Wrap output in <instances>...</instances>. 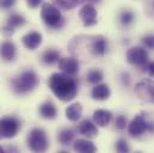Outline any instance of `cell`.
Listing matches in <instances>:
<instances>
[{
	"instance_id": "1",
	"label": "cell",
	"mask_w": 154,
	"mask_h": 153,
	"mask_svg": "<svg viewBox=\"0 0 154 153\" xmlns=\"http://www.w3.org/2000/svg\"><path fill=\"white\" fill-rule=\"evenodd\" d=\"M48 85L51 92L62 102H68L78 95V83L71 76L65 73H53L48 79Z\"/></svg>"
},
{
	"instance_id": "2",
	"label": "cell",
	"mask_w": 154,
	"mask_h": 153,
	"mask_svg": "<svg viewBox=\"0 0 154 153\" xmlns=\"http://www.w3.org/2000/svg\"><path fill=\"white\" fill-rule=\"evenodd\" d=\"M37 84H38V76L32 70L24 71L11 80L12 90L18 95H24L32 91L37 86Z\"/></svg>"
},
{
	"instance_id": "3",
	"label": "cell",
	"mask_w": 154,
	"mask_h": 153,
	"mask_svg": "<svg viewBox=\"0 0 154 153\" xmlns=\"http://www.w3.org/2000/svg\"><path fill=\"white\" fill-rule=\"evenodd\" d=\"M41 17L48 27L54 28V29L62 28V25L65 23V19H63L60 10L54 4H49V2L42 4Z\"/></svg>"
},
{
	"instance_id": "4",
	"label": "cell",
	"mask_w": 154,
	"mask_h": 153,
	"mask_svg": "<svg viewBox=\"0 0 154 153\" xmlns=\"http://www.w3.org/2000/svg\"><path fill=\"white\" fill-rule=\"evenodd\" d=\"M28 147L32 153H45L49 147V140L42 128H34L28 134Z\"/></svg>"
},
{
	"instance_id": "5",
	"label": "cell",
	"mask_w": 154,
	"mask_h": 153,
	"mask_svg": "<svg viewBox=\"0 0 154 153\" xmlns=\"http://www.w3.org/2000/svg\"><path fill=\"white\" fill-rule=\"evenodd\" d=\"M146 132L153 133L154 123L148 122L145 114L136 115V116L131 120V122L128 124V133H129V135H131V136L137 138V136L142 135V134L146 133Z\"/></svg>"
},
{
	"instance_id": "6",
	"label": "cell",
	"mask_w": 154,
	"mask_h": 153,
	"mask_svg": "<svg viewBox=\"0 0 154 153\" xmlns=\"http://www.w3.org/2000/svg\"><path fill=\"white\" fill-rule=\"evenodd\" d=\"M20 129V121L14 116L0 118V139H12Z\"/></svg>"
},
{
	"instance_id": "7",
	"label": "cell",
	"mask_w": 154,
	"mask_h": 153,
	"mask_svg": "<svg viewBox=\"0 0 154 153\" xmlns=\"http://www.w3.org/2000/svg\"><path fill=\"white\" fill-rule=\"evenodd\" d=\"M135 92L137 97L145 102L154 103V81L151 79L141 80L135 86Z\"/></svg>"
},
{
	"instance_id": "8",
	"label": "cell",
	"mask_w": 154,
	"mask_h": 153,
	"mask_svg": "<svg viewBox=\"0 0 154 153\" xmlns=\"http://www.w3.org/2000/svg\"><path fill=\"white\" fill-rule=\"evenodd\" d=\"M127 60L131 65L145 66L148 62V54L143 47H131L127 52Z\"/></svg>"
},
{
	"instance_id": "9",
	"label": "cell",
	"mask_w": 154,
	"mask_h": 153,
	"mask_svg": "<svg viewBox=\"0 0 154 153\" xmlns=\"http://www.w3.org/2000/svg\"><path fill=\"white\" fill-rule=\"evenodd\" d=\"M79 17L85 27L97 24V10L92 4H85L79 11Z\"/></svg>"
},
{
	"instance_id": "10",
	"label": "cell",
	"mask_w": 154,
	"mask_h": 153,
	"mask_svg": "<svg viewBox=\"0 0 154 153\" xmlns=\"http://www.w3.org/2000/svg\"><path fill=\"white\" fill-rule=\"evenodd\" d=\"M25 24V18L19 13H12L8 18L6 24L2 27V34L5 36H11L14 33V29L18 27H23Z\"/></svg>"
},
{
	"instance_id": "11",
	"label": "cell",
	"mask_w": 154,
	"mask_h": 153,
	"mask_svg": "<svg viewBox=\"0 0 154 153\" xmlns=\"http://www.w3.org/2000/svg\"><path fill=\"white\" fill-rule=\"evenodd\" d=\"M79 61L75 58H61L59 60V68L67 76H75L79 72Z\"/></svg>"
},
{
	"instance_id": "12",
	"label": "cell",
	"mask_w": 154,
	"mask_h": 153,
	"mask_svg": "<svg viewBox=\"0 0 154 153\" xmlns=\"http://www.w3.org/2000/svg\"><path fill=\"white\" fill-rule=\"evenodd\" d=\"M90 50L94 56H103L108 50V41L104 36H94L90 42Z\"/></svg>"
},
{
	"instance_id": "13",
	"label": "cell",
	"mask_w": 154,
	"mask_h": 153,
	"mask_svg": "<svg viewBox=\"0 0 154 153\" xmlns=\"http://www.w3.org/2000/svg\"><path fill=\"white\" fill-rule=\"evenodd\" d=\"M17 54V48L14 43L10 39L2 41L0 43V56L5 61H13Z\"/></svg>"
},
{
	"instance_id": "14",
	"label": "cell",
	"mask_w": 154,
	"mask_h": 153,
	"mask_svg": "<svg viewBox=\"0 0 154 153\" xmlns=\"http://www.w3.org/2000/svg\"><path fill=\"white\" fill-rule=\"evenodd\" d=\"M22 42L25 48H28L30 50H35L42 43V35L38 31H30L22 37Z\"/></svg>"
},
{
	"instance_id": "15",
	"label": "cell",
	"mask_w": 154,
	"mask_h": 153,
	"mask_svg": "<svg viewBox=\"0 0 154 153\" xmlns=\"http://www.w3.org/2000/svg\"><path fill=\"white\" fill-rule=\"evenodd\" d=\"M92 118H93L94 124L99 127H106L112 120V113L109 110H104V109H97L93 111Z\"/></svg>"
},
{
	"instance_id": "16",
	"label": "cell",
	"mask_w": 154,
	"mask_h": 153,
	"mask_svg": "<svg viewBox=\"0 0 154 153\" xmlns=\"http://www.w3.org/2000/svg\"><path fill=\"white\" fill-rule=\"evenodd\" d=\"M78 130L81 135H85L87 138H94L98 134V129H97L96 124L88 118H86V120H84L79 123Z\"/></svg>"
},
{
	"instance_id": "17",
	"label": "cell",
	"mask_w": 154,
	"mask_h": 153,
	"mask_svg": "<svg viewBox=\"0 0 154 153\" xmlns=\"http://www.w3.org/2000/svg\"><path fill=\"white\" fill-rule=\"evenodd\" d=\"M74 151L78 153H96L97 152V147L96 145L88 140V139H78L74 141L73 145Z\"/></svg>"
},
{
	"instance_id": "18",
	"label": "cell",
	"mask_w": 154,
	"mask_h": 153,
	"mask_svg": "<svg viewBox=\"0 0 154 153\" xmlns=\"http://www.w3.org/2000/svg\"><path fill=\"white\" fill-rule=\"evenodd\" d=\"M110 95H111V91L106 84H98L91 91V96L96 101H105L110 97Z\"/></svg>"
},
{
	"instance_id": "19",
	"label": "cell",
	"mask_w": 154,
	"mask_h": 153,
	"mask_svg": "<svg viewBox=\"0 0 154 153\" xmlns=\"http://www.w3.org/2000/svg\"><path fill=\"white\" fill-rule=\"evenodd\" d=\"M39 114L43 118L54 120L57 115V110H56V107L53 102L47 101V102H44L39 105Z\"/></svg>"
},
{
	"instance_id": "20",
	"label": "cell",
	"mask_w": 154,
	"mask_h": 153,
	"mask_svg": "<svg viewBox=\"0 0 154 153\" xmlns=\"http://www.w3.org/2000/svg\"><path fill=\"white\" fill-rule=\"evenodd\" d=\"M81 114H82V105L80 103H73L68 105L66 109V117L72 122L78 121L81 117Z\"/></svg>"
},
{
	"instance_id": "21",
	"label": "cell",
	"mask_w": 154,
	"mask_h": 153,
	"mask_svg": "<svg viewBox=\"0 0 154 153\" xmlns=\"http://www.w3.org/2000/svg\"><path fill=\"white\" fill-rule=\"evenodd\" d=\"M61 58H60V52L55 50V49H47L42 56H41V60L42 62L47 64V65H53L55 64L56 61H59Z\"/></svg>"
},
{
	"instance_id": "22",
	"label": "cell",
	"mask_w": 154,
	"mask_h": 153,
	"mask_svg": "<svg viewBox=\"0 0 154 153\" xmlns=\"http://www.w3.org/2000/svg\"><path fill=\"white\" fill-rule=\"evenodd\" d=\"M74 139V133L72 129H62L60 133H59V136H57V140L61 145L63 146H67L69 145Z\"/></svg>"
},
{
	"instance_id": "23",
	"label": "cell",
	"mask_w": 154,
	"mask_h": 153,
	"mask_svg": "<svg viewBox=\"0 0 154 153\" xmlns=\"http://www.w3.org/2000/svg\"><path fill=\"white\" fill-rule=\"evenodd\" d=\"M104 78V74L100 70H97V68H93V70H90L86 74V79L90 84H94V85H98Z\"/></svg>"
},
{
	"instance_id": "24",
	"label": "cell",
	"mask_w": 154,
	"mask_h": 153,
	"mask_svg": "<svg viewBox=\"0 0 154 153\" xmlns=\"http://www.w3.org/2000/svg\"><path fill=\"white\" fill-rule=\"evenodd\" d=\"M115 150L117 153H129L130 152V146H129L128 141H125L124 139H119L116 142Z\"/></svg>"
},
{
	"instance_id": "25",
	"label": "cell",
	"mask_w": 154,
	"mask_h": 153,
	"mask_svg": "<svg viewBox=\"0 0 154 153\" xmlns=\"http://www.w3.org/2000/svg\"><path fill=\"white\" fill-rule=\"evenodd\" d=\"M119 20L122 25H129L134 20V13L131 11H123L119 14Z\"/></svg>"
},
{
	"instance_id": "26",
	"label": "cell",
	"mask_w": 154,
	"mask_h": 153,
	"mask_svg": "<svg viewBox=\"0 0 154 153\" xmlns=\"http://www.w3.org/2000/svg\"><path fill=\"white\" fill-rule=\"evenodd\" d=\"M80 4V1H75V0H72V1H67V0H60L57 1V5L61 6L62 8H66V10H71V8H74L75 6H78Z\"/></svg>"
},
{
	"instance_id": "27",
	"label": "cell",
	"mask_w": 154,
	"mask_h": 153,
	"mask_svg": "<svg viewBox=\"0 0 154 153\" xmlns=\"http://www.w3.org/2000/svg\"><path fill=\"white\" fill-rule=\"evenodd\" d=\"M142 44L148 49H154V35L143 36L142 37Z\"/></svg>"
},
{
	"instance_id": "28",
	"label": "cell",
	"mask_w": 154,
	"mask_h": 153,
	"mask_svg": "<svg viewBox=\"0 0 154 153\" xmlns=\"http://www.w3.org/2000/svg\"><path fill=\"white\" fill-rule=\"evenodd\" d=\"M127 126V117L123 115L117 116L115 120V127L117 129H124Z\"/></svg>"
},
{
	"instance_id": "29",
	"label": "cell",
	"mask_w": 154,
	"mask_h": 153,
	"mask_svg": "<svg viewBox=\"0 0 154 153\" xmlns=\"http://www.w3.org/2000/svg\"><path fill=\"white\" fill-rule=\"evenodd\" d=\"M14 5L13 0H0V7L2 8H11Z\"/></svg>"
},
{
	"instance_id": "30",
	"label": "cell",
	"mask_w": 154,
	"mask_h": 153,
	"mask_svg": "<svg viewBox=\"0 0 154 153\" xmlns=\"http://www.w3.org/2000/svg\"><path fill=\"white\" fill-rule=\"evenodd\" d=\"M28 5L30 7H32V8H35V7H37V6L41 5V0H29L28 1Z\"/></svg>"
},
{
	"instance_id": "31",
	"label": "cell",
	"mask_w": 154,
	"mask_h": 153,
	"mask_svg": "<svg viewBox=\"0 0 154 153\" xmlns=\"http://www.w3.org/2000/svg\"><path fill=\"white\" fill-rule=\"evenodd\" d=\"M147 71H148V74H149V76H154V61L148 64V66H147Z\"/></svg>"
},
{
	"instance_id": "32",
	"label": "cell",
	"mask_w": 154,
	"mask_h": 153,
	"mask_svg": "<svg viewBox=\"0 0 154 153\" xmlns=\"http://www.w3.org/2000/svg\"><path fill=\"white\" fill-rule=\"evenodd\" d=\"M122 81H123V84H124L125 86L129 85L130 79H129V74H128V73H123V74H122Z\"/></svg>"
},
{
	"instance_id": "33",
	"label": "cell",
	"mask_w": 154,
	"mask_h": 153,
	"mask_svg": "<svg viewBox=\"0 0 154 153\" xmlns=\"http://www.w3.org/2000/svg\"><path fill=\"white\" fill-rule=\"evenodd\" d=\"M0 153H6V151H5V148H4V147H2L1 145H0Z\"/></svg>"
},
{
	"instance_id": "34",
	"label": "cell",
	"mask_w": 154,
	"mask_h": 153,
	"mask_svg": "<svg viewBox=\"0 0 154 153\" xmlns=\"http://www.w3.org/2000/svg\"><path fill=\"white\" fill-rule=\"evenodd\" d=\"M57 153H69V152H67V151H60V152H57Z\"/></svg>"
},
{
	"instance_id": "35",
	"label": "cell",
	"mask_w": 154,
	"mask_h": 153,
	"mask_svg": "<svg viewBox=\"0 0 154 153\" xmlns=\"http://www.w3.org/2000/svg\"><path fill=\"white\" fill-rule=\"evenodd\" d=\"M135 153H142V152H140V151H137V152H135Z\"/></svg>"
},
{
	"instance_id": "36",
	"label": "cell",
	"mask_w": 154,
	"mask_h": 153,
	"mask_svg": "<svg viewBox=\"0 0 154 153\" xmlns=\"http://www.w3.org/2000/svg\"><path fill=\"white\" fill-rule=\"evenodd\" d=\"M153 6H154V4H153Z\"/></svg>"
}]
</instances>
